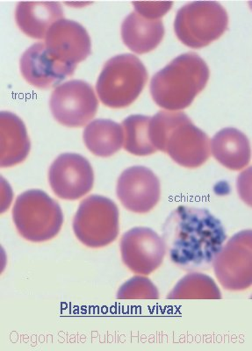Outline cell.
<instances>
[{
    "label": "cell",
    "instance_id": "cell-1",
    "mask_svg": "<svg viewBox=\"0 0 252 351\" xmlns=\"http://www.w3.org/2000/svg\"><path fill=\"white\" fill-rule=\"evenodd\" d=\"M162 230L168 258L185 271L209 269L227 241L222 221L206 208L179 206Z\"/></svg>",
    "mask_w": 252,
    "mask_h": 351
},
{
    "label": "cell",
    "instance_id": "cell-2",
    "mask_svg": "<svg viewBox=\"0 0 252 351\" xmlns=\"http://www.w3.org/2000/svg\"><path fill=\"white\" fill-rule=\"evenodd\" d=\"M151 143L157 152L187 169H197L209 158L210 139L184 112L160 111L150 122Z\"/></svg>",
    "mask_w": 252,
    "mask_h": 351
},
{
    "label": "cell",
    "instance_id": "cell-3",
    "mask_svg": "<svg viewBox=\"0 0 252 351\" xmlns=\"http://www.w3.org/2000/svg\"><path fill=\"white\" fill-rule=\"evenodd\" d=\"M206 62L195 53H185L157 71L150 82L154 102L167 111L187 108L209 82Z\"/></svg>",
    "mask_w": 252,
    "mask_h": 351
},
{
    "label": "cell",
    "instance_id": "cell-4",
    "mask_svg": "<svg viewBox=\"0 0 252 351\" xmlns=\"http://www.w3.org/2000/svg\"><path fill=\"white\" fill-rule=\"evenodd\" d=\"M148 72L143 62L132 54L113 56L98 77L96 92L103 105L113 109L133 104L143 92Z\"/></svg>",
    "mask_w": 252,
    "mask_h": 351
},
{
    "label": "cell",
    "instance_id": "cell-5",
    "mask_svg": "<svg viewBox=\"0 0 252 351\" xmlns=\"http://www.w3.org/2000/svg\"><path fill=\"white\" fill-rule=\"evenodd\" d=\"M12 221L22 238L31 243H45L61 231L64 214L58 202L41 190H28L15 200Z\"/></svg>",
    "mask_w": 252,
    "mask_h": 351
},
{
    "label": "cell",
    "instance_id": "cell-6",
    "mask_svg": "<svg viewBox=\"0 0 252 351\" xmlns=\"http://www.w3.org/2000/svg\"><path fill=\"white\" fill-rule=\"evenodd\" d=\"M228 26V14L222 5L215 1H197L179 9L174 32L188 48L203 49L218 40Z\"/></svg>",
    "mask_w": 252,
    "mask_h": 351
},
{
    "label": "cell",
    "instance_id": "cell-7",
    "mask_svg": "<svg viewBox=\"0 0 252 351\" xmlns=\"http://www.w3.org/2000/svg\"><path fill=\"white\" fill-rule=\"evenodd\" d=\"M72 228L84 246L100 249L117 239L119 232L118 206L108 197L91 195L82 200L76 212Z\"/></svg>",
    "mask_w": 252,
    "mask_h": 351
},
{
    "label": "cell",
    "instance_id": "cell-8",
    "mask_svg": "<svg viewBox=\"0 0 252 351\" xmlns=\"http://www.w3.org/2000/svg\"><path fill=\"white\" fill-rule=\"evenodd\" d=\"M217 280L227 291L249 289L252 284V232H238L226 241L214 260Z\"/></svg>",
    "mask_w": 252,
    "mask_h": 351
},
{
    "label": "cell",
    "instance_id": "cell-9",
    "mask_svg": "<svg viewBox=\"0 0 252 351\" xmlns=\"http://www.w3.org/2000/svg\"><path fill=\"white\" fill-rule=\"evenodd\" d=\"M55 120L69 128L88 125L95 116L99 101L93 86L83 80H71L59 84L49 101Z\"/></svg>",
    "mask_w": 252,
    "mask_h": 351
},
{
    "label": "cell",
    "instance_id": "cell-10",
    "mask_svg": "<svg viewBox=\"0 0 252 351\" xmlns=\"http://www.w3.org/2000/svg\"><path fill=\"white\" fill-rule=\"evenodd\" d=\"M119 250L122 262L135 274L147 276L162 265L166 255L163 238L146 227L128 230L122 237Z\"/></svg>",
    "mask_w": 252,
    "mask_h": 351
},
{
    "label": "cell",
    "instance_id": "cell-11",
    "mask_svg": "<svg viewBox=\"0 0 252 351\" xmlns=\"http://www.w3.org/2000/svg\"><path fill=\"white\" fill-rule=\"evenodd\" d=\"M49 182L53 193L60 199H80L93 189V166L80 154H61L50 165Z\"/></svg>",
    "mask_w": 252,
    "mask_h": 351
},
{
    "label": "cell",
    "instance_id": "cell-12",
    "mask_svg": "<svg viewBox=\"0 0 252 351\" xmlns=\"http://www.w3.org/2000/svg\"><path fill=\"white\" fill-rule=\"evenodd\" d=\"M116 194L122 205L135 214H147L156 208L161 197L157 176L145 166H132L119 175Z\"/></svg>",
    "mask_w": 252,
    "mask_h": 351
},
{
    "label": "cell",
    "instance_id": "cell-13",
    "mask_svg": "<svg viewBox=\"0 0 252 351\" xmlns=\"http://www.w3.org/2000/svg\"><path fill=\"white\" fill-rule=\"evenodd\" d=\"M47 50L60 62L77 68L91 53V42L86 28L74 21L56 22L45 37Z\"/></svg>",
    "mask_w": 252,
    "mask_h": 351
},
{
    "label": "cell",
    "instance_id": "cell-14",
    "mask_svg": "<svg viewBox=\"0 0 252 351\" xmlns=\"http://www.w3.org/2000/svg\"><path fill=\"white\" fill-rule=\"evenodd\" d=\"M22 76L28 84L39 89H49L73 75L76 68L56 60L47 50L45 43L30 46L21 56Z\"/></svg>",
    "mask_w": 252,
    "mask_h": 351
},
{
    "label": "cell",
    "instance_id": "cell-15",
    "mask_svg": "<svg viewBox=\"0 0 252 351\" xmlns=\"http://www.w3.org/2000/svg\"><path fill=\"white\" fill-rule=\"evenodd\" d=\"M30 152V141L23 121L11 112L0 114V166L21 164Z\"/></svg>",
    "mask_w": 252,
    "mask_h": 351
},
{
    "label": "cell",
    "instance_id": "cell-16",
    "mask_svg": "<svg viewBox=\"0 0 252 351\" xmlns=\"http://www.w3.org/2000/svg\"><path fill=\"white\" fill-rule=\"evenodd\" d=\"M64 19V10L56 2H21L15 10V21L27 36L45 39L50 27Z\"/></svg>",
    "mask_w": 252,
    "mask_h": 351
},
{
    "label": "cell",
    "instance_id": "cell-17",
    "mask_svg": "<svg viewBox=\"0 0 252 351\" xmlns=\"http://www.w3.org/2000/svg\"><path fill=\"white\" fill-rule=\"evenodd\" d=\"M210 150L216 161L229 170L241 171L250 164V141L236 128H223L216 133L210 141Z\"/></svg>",
    "mask_w": 252,
    "mask_h": 351
},
{
    "label": "cell",
    "instance_id": "cell-18",
    "mask_svg": "<svg viewBox=\"0 0 252 351\" xmlns=\"http://www.w3.org/2000/svg\"><path fill=\"white\" fill-rule=\"evenodd\" d=\"M122 38L135 54H146L157 48L165 36L161 20H150L132 12L122 25Z\"/></svg>",
    "mask_w": 252,
    "mask_h": 351
},
{
    "label": "cell",
    "instance_id": "cell-19",
    "mask_svg": "<svg viewBox=\"0 0 252 351\" xmlns=\"http://www.w3.org/2000/svg\"><path fill=\"white\" fill-rule=\"evenodd\" d=\"M83 139L87 148L93 155L109 158L124 146V128L117 122L99 119L87 125Z\"/></svg>",
    "mask_w": 252,
    "mask_h": 351
},
{
    "label": "cell",
    "instance_id": "cell-20",
    "mask_svg": "<svg viewBox=\"0 0 252 351\" xmlns=\"http://www.w3.org/2000/svg\"><path fill=\"white\" fill-rule=\"evenodd\" d=\"M222 293L212 278L200 272L183 277L168 293L169 300H220Z\"/></svg>",
    "mask_w": 252,
    "mask_h": 351
},
{
    "label": "cell",
    "instance_id": "cell-21",
    "mask_svg": "<svg viewBox=\"0 0 252 351\" xmlns=\"http://www.w3.org/2000/svg\"><path fill=\"white\" fill-rule=\"evenodd\" d=\"M150 116L131 115L122 121L126 152L137 156L152 155L157 152L150 141Z\"/></svg>",
    "mask_w": 252,
    "mask_h": 351
},
{
    "label": "cell",
    "instance_id": "cell-22",
    "mask_svg": "<svg viewBox=\"0 0 252 351\" xmlns=\"http://www.w3.org/2000/svg\"><path fill=\"white\" fill-rule=\"evenodd\" d=\"M118 300H157L159 290L149 278L138 275L125 282L119 287Z\"/></svg>",
    "mask_w": 252,
    "mask_h": 351
},
{
    "label": "cell",
    "instance_id": "cell-23",
    "mask_svg": "<svg viewBox=\"0 0 252 351\" xmlns=\"http://www.w3.org/2000/svg\"><path fill=\"white\" fill-rule=\"evenodd\" d=\"M172 2H134L135 11L150 20H160V18L165 15L171 10Z\"/></svg>",
    "mask_w": 252,
    "mask_h": 351
}]
</instances>
